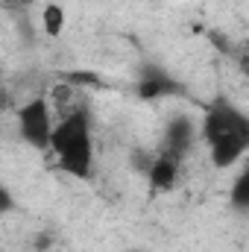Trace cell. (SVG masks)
I'll use <instances>...</instances> for the list:
<instances>
[{
    "instance_id": "277c9868",
    "label": "cell",
    "mask_w": 249,
    "mask_h": 252,
    "mask_svg": "<svg viewBox=\"0 0 249 252\" xmlns=\"http://www.w3.org/2000/svg\"><path fill=\"white\" fill-rule=\"evenodd\" d=\"M202 138V124H196L190 115H173L161 132V153H170L176 158H185Z\"/></svg>"
},
{
    "instance_id": "8fae6325",
    "label": "cell",
    "mask_w": 249,
    "mask_h": 252,
    "mask_svg": "<svg viewBox=\"0 0 249 252\" xmlns=\"http://www.w3.org/2000/svg\"><path fill=\"white\" fill-rule=\"evenodd\" d=\"M6 6H30V3H35V0H3Z\"/></svg>"
},
{
    "instance_id": "30bf717a",
    "label": "cell",
    "mask_w": 249,
    "mask_h": 252,
    "mask_svg": "<svg viewBox=\"0 0 249 252\" xmlns=\"http://www.w3.org/2000/svg\"><path fill=\"white\" fill-rule=\"evenodd\" d=\"M35 250H50V238H47V235H38V244H35Z\"/></svg>"
},
{
    "instance_id": "5b68a950",
    "label": "cell",
    "mask_w": 249,
    "mask_h": 252,
    "mask_svg": "<svg viewBox=\"0 0 249 252\" xmlns=\"http://www.w3.org/2000/svg\"><path fill=\"white\" fill-rule=\"evenodd\" d=\"M179 170H182V158H176V156L158 150V156H156V161H153V167H150V173H147L150 188L156 190V193L173 190L176 182H179Z\"/></svg>"
},
{
    "instance_id": "8992f818",
    "label": "cell",
    "mask_w": 249,
    "mask_h": 252,
    "mask_svg": "<svg viewBox=\"0 0 249 252\" xmlns=\"http://www.w3.org/2000/svg\"><path fill=\"white\" fill-rule=\"evenodd\" d=\"M173 91H179V85H176L170 76H164V73L138 82V94L147 97V100H156V97H161V94H173Z\"/></svg>"
},
{
    "instance_id": "3957f363",
    "label": "cell",
    "mask_w": 249,
    "mask_h": 252,
    "mask_svg": "<svg viewBox=\"0 0 249 252\" xmlns=\"http://www.w3.org/2000/svg\"><path fill=\"white\" fill-rule=\"evenodd\" d=\"M18 135L24 144H30L38 153H50L53 144V132H56V121H53V109L47 103V97H32L18 109Z\"/></svg>"
},
{
    "instance_id": "ba28073f",
    "label": "cell",
    "mask_w": 249,
    "mask_h": 252,
    "mask_svg": "<svg viewBox=\"0 0 249 252\" xmlns=\"http://www.w3.org/2000/svg\"><path fill=\"white\" fill-rule=\"evenodd\" d=\"M229 202H232L235 211H249V167L244 170V173H238V179L232 182Z\"/></svg>"
},
{
    "instance_id": "9c48e42d",
    "label": "cell",
    "mask_w": 249,
    "mask_h": 252,
    "mask_svg": "<svg viewBox=\"0 0 249 252\" xmlns=\"http://www.w3.org/2000/svg\"><path fill=\"white\" fill-rule=\"evenodd\" d=\"M156 156L158 153H150V150H144V147H138V150H132V156H129V164H132V170L135 173H150V167H153V161H156Z\"/></svg>"
},
{
    "instance_id": "6da1fadb",
    "label": "cell",
    "mask_w": 249,
    "mask_h": 252,
    "mask_svg": "<svg viewBox=\"0 0 249 252\" xmlns=\"http://www.w3.org/2000/svg\"><path fill=\"white\" fill-rule=\"evenodd\" d=\"M202 141L208 144L211 164L217 170L232 167L249 150V118L232 103L217 100L202 115Z\"/></svg>"
},
{
    "instance_id": "7a4b0ae2",
    "label": "cell",
    "mask_w": 249,
    "mask_h": 252,
    "mask_svg": "<svg viewBox=\"0 0 249 252\" xmlns=\"http://www.w3.org/2000/svg\"><path fill=\"white\" fill-rule=\"evenodd\" d=\"M50 153L59 167L76 179H88L94 167V141H91V115L88 109H73L56 124Z\"/></svg>"
},
{
    "instance_id": "52a82bcc",
    "label": "cell",
    "mask_w": 249,
    "mask_h": 252,
    "mask_svg": "<svg viewBox=\"0 0 249 252\" xmlns=\"http://www.w3.org/2000/svg\"><path fill=\"white\" fill-rule=\"evenodd\" d=\"M64 21H67V15H64V9L59 3H47V6L41 9V27H44V32H47L50 38H59V35H62Z\"/></svg>"
}]
</instances>
